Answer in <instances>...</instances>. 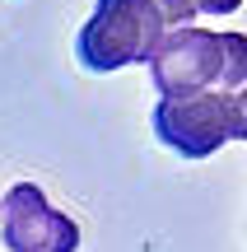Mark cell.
I'll use <instances>...</instances> for the list:
<instances>
[{"mask_svg": "<svg viewBox=\"0 0 247 252\" xmlns=\"http://www.w3.org/2000/svg\"><path fill=\"white\" fill-rule=\"evenodd\" d=\"M154 135L182 159H210L229 140H247V98L243 94H182L154 108Z\"/></svg>", "mask_w": 247, "mask_h": 252, "instance_id": "3957f363", "label": "cell"}, {"mask_svg": "<svg viewBox=\"0 0 247 252\" xmlns=\"http://www.w3.org/2000/svg\"><path fill=\"white\" fill-rule=\"evenodd\" d=\"M164 33L168 24L154 9V0H98L75 37V56L84 70L108 75L121 65L149 61L154 47L164 42Z\"/></svg>", "mask_w": 247, "mask_h": 252, "instance_id": "7a4b0ae2", "label": "cell"}, {"mask_svg": "<svg viewBox=\"0 0 247 252\" xmlns=\"http://www.w3.org/2000/svg\"><path fill=\"white\" fill-rule=\"evenodd\" d=\"M149 75L164 98L182 94H243L247 84V37L215 28H173L149 56Z\"/></svg>", "mask_w": 247, "mask_h": 252, "instance_id": "6da1fadb", "label": "cell"}, {"mask_svg": "<svg viewBox=\"0 0 247 252\" xmlns=\"http://www.w3.org/2000/svg\"><path fill=\"white\" fill-rule=\"evenodd\" d=\"M243 0H154V9L164 14L168 28H187L201 14H233Z\"/></svg>", "mask_w": 247, "mask_h": 252, "instance_id": "5b68a950", "label": "cell"}, {"mask_svg": "<svg viewBox=\"0 0 247 252\" xmlns=\"http://www.w3.org/2000/svg\"><path fill=\"white\" fill-rule=\"evenodd\" d=\"M0 238L9 252H80V224L42 196L37 182H19L0 201Z\"/></svg>", "mask_w": 247, "mask_h": 252, "instance_id": "277c9868", "label": "cell"}]
</instances>
